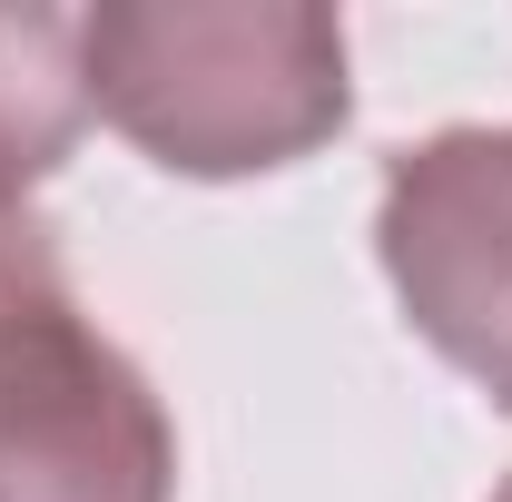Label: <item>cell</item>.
Listing matches in <instances>:
<instances>
[{
	"label": "cell",
	"mask_w": 512,
	"mask_h": 502,
	"mask_svg": "<svg viewBox=\"0 0 512 502\" xmlns=\"http://www.w3.org/2000/svg\"><path fill=\"white\" fill-rule=\"evenodd\" d=\"M89 128L79 79V20L50 0H0V207L60 178V158Z\"/></svg>",
	"instance_id": "277c9868"
},
{
	"label": "cell",
	"mask_w": 512,
	"mask_h": 502,
	"mask_svg": "<svg viewBox=\"0 0 512 502\" xmlns=\"http://www.w3.org/2000/svg\"><path fill=\"white\" fill-rule=\"evenodd\" d=\"M79 79L168 178H266L355 119L345 20L306 0H99L79 20Z\"/></svg>",
	"instance_id": "6da1fadb"
},
{
	"label": "cell",
	"mask_w": 512,
	"mask_h": 502,
	"mask_svg": "<svg viewBox=\"0 0 512 502\" xmlns=\"http://www.w3.org/2000/svg\"><path fill=\"white\" fill-rule=\"evenodd\" d=\"M375 256L404 325L512 414V119L394 148L375 197Z\"/></svg>",
	"instance_id": "3957f363"
},
{
	"label": "cell",
	"mask_w": 512,
	"mask_h": 502,
	"mask_svg": "<svg viewBox=\"0 0 512 502\" xmlns=\"http://www.w3.org/2000/svg\"><path fill=\"white\" fill-rule=\"evenodd\" d=\"M493 502H512V473H503V493H493Z\"/></svg>",
	"instance_id": "5b68a950"
},
{
	"label": "cell",
	"mask_w": 512,
	"mask_h": 502,
	"mask_svg": "<svg viewBox=\"0 0 512 502\" xmlns=\"http://www.w3.org/2000/svg\"><path fill=\"white\" fill-rule=\"evenodd\" d=\"M0 502H178V424L79 296L0 315Z\"/></svg>",
	"instance_id": "7a4b0ae2"
}]
</instances>
